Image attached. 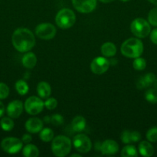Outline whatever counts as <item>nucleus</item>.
Wrapping results in <instances>:
<instances>
[{"instance_id":"13","label":"nucleus","mask_w":157,"mask_h":157,"mask_svg":"<svg viewBox=\"0 0 157 157\" xmlns=\"http://www.w3.org/2000/svg\"><path fill=\"white\" fill-rule=\"evenodd\" d=\"M119 147L118 144L112 140H106L102 143L100 151L104 155H114L118 153Z\"/></svg>"},{"instance_id":"14","label":"nucleus","mask_w":157,"mask_h":157,"mask_svg":"<svg viewBox=\"0 0 157 157\" xmlns=\"http://www.w3.org/2000/svg\"><path fill=\"white\" fill-rule=\"evenodd\" d=\"M26 130L30 133H39L43 128L42 121L37 117H32L28 120L25 124Z\"/></svg>"},{"instance_id":"17","label":"nucleus","mask_w":157,"mask_h":157,"mask_svg":"<svg viewBox=\"0 0 157 157\" xmlns=\"http://www.w3.org/2000/svg\"><path fill=\"white\" fill-rule=\"evenodd\" d=\"M51 91L52 90L50 85L46 81H41L37 85V93L40 98L46 99L50 96Z\"/></svg>"},{"instance_id":"21","label":"nucleus","mask_w":157,"mask_h":157,"mask_svg":"<svg viewBox=\"0 0 157 157\" xmlns=\"http://www.w3.org/2000/svg\"><path fill=\"white\" fill-rule=\"evenodd\" d=\"M22 155L26 157H37L39 155V151L35 145L28 144L23 147Z\"/></svg>"},{"instance_id":"41","label":"nucleus","mask_w":157,"mask_h":157,"mask_svg":"<svg viewBox=\"0 0 157 157\" xmlns=\"http://www.w3.org/2000/svg\"><path fill=\"white\" fill-rule=\"evenodd\" d=\"M153 85H154V88L157 90V78H155V81H154L153 83Z\"/></svg>"},{"instance_id":"39","label":"nucleus","mask_w":157,"mask_h":157,"mask_svg":"<svg viewBox=\"0 0 157 157\" xmlns=\"http://www.w3.org/2000/svg\"><path fill=\"white\" fill-rule=\"evenodd\" d=\"M99 1L103 3H109V2H112L114 1V0H99Z\"/></svg>"},{"instance_id":"20","label":"nucleus","mask_w":157,"mask_h":157,"mask_svg":"<svg viewBox=\"0 0 157 157\" xmlns=\"http://www.w3.org/2000/svg\"><path fill=\"white\" fill-rule=\"evenodd\" d=\"M101 53L105 57H112L116 54V47L112 42H106L102 45Z\"/></svg>"},{"instance_id":"29","label":"nucleus","mask_w":157,"mask_h":157,"mask_svg":"<svg viewBox=\"0 0 157 157\" xmlns=\"http://www.w3.org/2000/svg\"><path fill=\"white\" fill-rule=\"evenodd\" d=\"M146 139L152 143L157 142V127H152L146 133Z\"/></svg>"},{"instance_id":"16","label":"nucleus","mask_w":157,"mask_h":157,"mask_svg":"<svg viewBox=\"0 0 157 157\" xmlns=\"http://www.w3.org/2000/svg\"><path fill=\"white\" fill-rule=\"evenodd\" d=\"M22 63L25 67L32 69L36 65L37 58L35 54L28 52L27 53L23 55L22 58Z\"/></svg>"},{"instance_id":"19","label":"nucleus","mask_w":157,"mask_h":157,"mask_svg":"<svg viewBox=\"0 0 157 157\" xmlns=\"http://www.w3.org/2000/svg\"><path fill=\"white\" fill-rule=\"evenodd\" d=\"M86 119L82 116L75 117L72 121V128L75 132H82L86 128Z\"/></svg>"},{"instance_id":"37","label":"nucleus","mask_w":157,"mask_h":157,"mask_svg":"<svg viewBox=\"0 0 157 157\" xmlns=\"http://www.w3.org/2000/svg\"><path fill=\"white\" fill-rule=\"evenodd\" d=\"M4 113H5V106L4 104L0 101V117H2L3 116Z\"/></svg>"},{"instance_id":"6","label":"nucleus","mask_w":157,"mask_h":157,"mask_svg":"<svg viewBox=\"0 0 157 157\" xmlns=\"http://www.w3.org/2000/svg\"><path fill=\"white\" fill-rule=\"evenodd\" d=\"M23 143L16 137H6L1 142V147L9 154H15L22 149Z\"/></svg>"},{"instance_id":"18","label":"nucleus","mask_w":157,"mask_h":157,"mask_svg":"<svg viewBox=\"0 0 157 157\" xmlns=\"http://www.w3.org/2000/svg\"><path fill=\"white\" fill-rule=\"evenodd\" d=\"M139 152L143 156L150 157L153 155L154 149L152 144L148 141H142L139 145Z\"/></svg>"},{"instance_id":"33","label":"nucleus","mask_w":157,"mask_h":157,"mask_svg":"<svg viewBox=\"0 0 157 157\" xmlns=\"http://www.w3.org/2000/svg\"><path fill=\"white\" fill-rule=\"evenodd\" d=\"M121 140L124 144H131L132 143V140H131V131H129V130H124L121 135Z\"/></svg>"},{"instance_id":"7","label":"nucleus","mask_w":157,"mask_h":157,"mask_svg":"<svg viewBox=\"0 0 157 157\" xmlns=\"http://www.w3.org/2000/svg\"><path fill=\"white\" fill-rule=\"evenodd\" d=\"M44 106V102L39 98L32 96L26 101L24 108L29 114L36 115L42 111Z\"/></svg>"},{"instance_id":"8","label":"nucleus","mask_w":157,"mask_h":157,"mask_svg":"<svg viewBox=\"0 0 157 157\" xmlns=\"http://www.w3.org/2000/svg\"><path fill=\"white\" fill-rule=\"evenodd\" d=\"M56 29L51 23H42L35 28V35L43 40H50L55 36Z\"/></svg>"},{"instance_id":"4","label":"nucleus","mask_w":157,"mask_h":157,"mask_svg":"<svg viewBox=\"0 0 157 157\" xmlns=\"http://www.w3.org/2000/svg\"><path fill=\"white\" fill-rule=\"evenodd\" d=\"M75 15L70 9H61L55 16L56 25L62 29H68L72 27L75 22Z\"/></svg>"},{"instance_id":"22","label":"nucleus","mask_w":157,"mask_h":157,"mask_svg":"<svg viewBox=\"0 0 157 157\" xmlns=\"http://www.w3.org/2000/svg\"><path fill=\"white\" fill-rule=\"evenodd\" d=\"M121 156L123 157H137L138 151L134 146L127 145L122 150Z\"/></svg>"},{"instance_id":"42","label":"nucleus","mask_w":157,"mask_h":157,"mask_svg":"<svg viewBox=\"0 0 157 157\" xmlns=\"http://www.w3.org/2000/svg\"><path fill=\"white\" fill-rule=\"evenodd\" d=\"M75 156H76V157H81V156H80L79 154H72V155H71V157H75Z\"/></svg>"},{"instance_id":"25","label":"nucleus","mask_w":157,"mask_h":157,"mask_svg":"<svg viewBox=\"0 0 157 157\" xmlns=\"http://www.w3.org/2000/svg\"><path fill=\"white\" fill-rule=\"evenodd\" d=\"M145 99L150 104H157V90L150 88L145 93Z\"/></svg>"},{"instance_id":"36","label":"nucleus","mask_w":157,"mask_h":157,"mask_svg":"<svg viewBox=\"0 0 157 157\" xmlns=\"http://www.w3.org/2000/svg\"><path fill=\"white\" fill-rule=\"evenodd\" d=\"M22 143H24L26 144H30V142L32 141V136L29 135V133H26L22 137Z\"/></svg>"},{"instance_id":"31","label":"nucleus","mask_w":157,"mask_h":157,"mask_svg":"<svg viewBox=\"0 0 157 157\" xmlns=\"http://www.w3.org/2000/svg\"><path fill=\"white\" fill-rule=\"evenodd\" d=\"M9 94V88L5 83L0 82V100L6 99Z\"/></svg>"},{"instance_id":"23","label":"nucleus","mask_w":157,"mask_h":157,"mask_svg":"<svg viewBox=\"0 0 157 157\" xmlns=\"http://www.w3.org/2000/svg\"><path fill=\"white\" fill-rule=\"evenodd\" d=\"M39 137L43 142H50L54 138V133L52 129L44 128L39 132Z\"/></svg>"},{"instance_id":"10","label":"nucleus","mask_w":157,"mask_h":157,"mask_svg":"<svg viewBox=\"0 0 157 157\" xmlns=\"http://www.w3.org/2000/svg\"><path fill=\"white\" fill-rule=\"evenodd\" d=\"M110 63L104 57H97L92 61L90 69L95 75H103L109 69Z\"/></svg>"},{"instance_id":"26","label":"nucleus","mask_w":157,"mask_h":157,"mask_svg":"<svg viewBox=\"0 0 157 157\" xmlns=\"http://www.w3.org/2000/svg\"><path fill=\"white\" fill-rule=\"evenodd\" d=\"M14 122L11 117H3L0 121V126L4 131H10L14 128Z\"/></svg>"},{"instance_id":"12","label":"nucleus","mask_w":157,"mask_h":157,"mask_svg":"<svg viewBox=\"0 0 157 157\" xmlns=\"http://www.w3.org/2000/svg\"><path fill=\"white\" fill-rule=\"evenodd\" d=\"M23 111V104L21 101L18 100H15L9 104L7 108H6V112L9 117L18 118L20 115L22 114Z\"/></svg>"},{"instance_id":"15","label":"nucleus","mask_w":157,"mask_h":157,"mask_svg":"<svg viewBox=\"0 0 157 157\" xmlns=\"http://www.w3.org/2000/svg\"><path fill=\"white\" fill-rule=\"evenodd\" d=\"M155 75L152 73H148L143 76L140 77L136 82V87L139 90L146 88V87H150L152 84H153L154 81L155 80Z\"/></svg>"},{"instance_id":"11","label":"nucleus","mask_w":157,"mask_h":157,"mask_svg":"<svg viewBox=\"0 0 157 157\" xmlns=\"http://www.w3.org/2000/svg\"><path fill=\"white\" fill-rule=\"evenodd\" d=\"M74 8L81 13H90L95 10L96 0H72Z\"/></svg>"},{"instance_id":"28","label":"nucleus","mask_w":157,"mask_h":157,"mask_svg":"<svg viewBox=\"0 0 157 157\" xmlns=\"http://www.w3.org/2000/svg\"><path fill=\"white\" fill-rule=\"evenodd\" d=\"M148 21L152 26H157V8L151 9L148 15Z\"/></svg>"},{"instance_id":"38","label":"nucleus","mask_w":157,"mask_h":157,"mask_svg":"<svg viewBox=\"0 0 157 157\" xmlns=\"http://www.w3.org/2000/svg\"><path fill=\"white\" fill-rule=\"evenodd\" d=\"M44 121L46 123H50V117H46L44 118Z\"/></svg>"},{"instance_id":"35","label":"nucleus","mask_w":157,"mask_h":157,"mask_svg":"<svg viewBox=\"0 0 157 157\" xmlns=\"http://www.w3.org/2000/svg\"><path fill=\"white\" fill-rule=\"evenodd\" d=\"M150 40L153 44H157V29H154L150 32Z\"/></svg>"},{"instance_id":"3","label":"nucleus","mask_w":157,"mask_h":157,"mask_svg":"<svg viewBox=\"0 0 157 157\" xmlns=\"http://www.w3.org/2000/svg\"><path fill=\"white\" fill-rule=\"evenodd\" d=\"M52 142V151L55 156L64 157L67 156L72 149V141L66 136H57Z\"/></svg>"},{"instance_id":"34","label":"nucleus","mask_w":157,"mask_h":157,"mask_svg":"<svg viewBox=\"0 0 157 157\" xmlns=\"http://www.w3.org/2000/svg\"><path fill=\"white\" fill-rule=\"evenodd\" d=\"M141 139V134L138 131H131V140L132 143L138 142Z\"/></svg>"},{"instance_id":"40","label":"nucleus","mask_w":157,"mask_h":157,"mask_svg":"<svg viewBox=\"0 0 157 157\" xmlns=\"http://www.w3.org/2000/svg\"><path fill=\"white\" fill-rule=\"evenodd\" d=\"M148 1H149V2L152 3V4L155 5V6H157V0H148Z\"/></svg>"},{"instance_id":"9","label":"nucleus","mask_w":157,"mask_h":157,"mask_svg":"<svg viewBox=\"0 0 157 157\" xmlns=\"http://www.w3.org/2000/svg\"><path fill=\"white\" fill-rule=\"evenodd\" d=\"M72 143L75 150L81 153H89L92 148V142L90 139L83 133H78L74 136Z\"/></svg>"},{"instance_id":"32","label":"nucleus","mask_w":157,"mask_h":157,"mask_svg":"<svg viewBox=\"0 0 157 157\" xmlns=\"http://www.w3.org/2000/svg\"><path fill=\"white\" fill-rule=\"evenodd\" d=\"M44 105L48 110H54L55 108H56L57 105H58V101H57L56 99L53 98H50L46 100V102L44 103Z\"/></svg>"},{"instance_id":"1","label":"nucleus","mask_w":157,"mask_h":157,"mask_svg":"<svg viewBox=\"0 0 157 157\" xmlns=\"http://www.w3.org/2000/svg\"><path fill=\"white\" fill-rule=\"evenodd\" d=\"M12 42L14 48L19 52H28L33 48L35 39L33 33L26 28L17 29L12 36Z\"/></svg>"},{"instance_id":"2","label":"nucleus","mask_w":157,"mask_h":157,"mask_svg":"<svg viewBox=\"0 0 157 157\" xmlns=\"http://www.w3.org/2000/svg\"><path fill=\"white\" fill-rule=\"evenodd\" d=\"M121 52L127 58H135L140 57L143 52V42L138 38H129L122 44Z\"/></svg>"},{"instance_id":"43","label":"nucleus","mask_w":157,"mask_h":157,"mask_svg":"<svg viewBox=\"0 0 157 157\" xmlns=\"http://www.w3.org/2000/svg\"><path fill=\"white\" fill-rule=\"evenodd\" d=\"M120 1H122V2H127V1H129V0H120Z\"/></svg>"},{"instance_id":"27","label":"nucleus","mask_w":157,"mask_h":157,"mask_svg":"<svg viewBox=\"0 0 157 157\" xmlns=\"http://www.w3.org/2000/svg\"><path fill=\"white\" fill-rule=\"evenodd\" d=\"M132 66H133L134 69H135L136 71H143L146 68V61L144 58L138 57V58H135L133 61Z\"/></svg>"},{"instance_id":"24","label":"nucleus","mask_w":157,"mask_h":157,"mask_svg":"<svg viewBox=\"0 0 157 157\" xmlns=\"http://www.w3.org/2000/svg\"><path fill=\"white\" fill-rule=\"evenodd\" d=\"M29 85L23 80H18L15 83V90L18 92V94L22 95V96L26 95L28 93V91H29Z\"/></svg>"},{"instance_id":"30","label":"nucleus","mask_w":157,"mask_h":157,"mask_svg":"<svg viewBox=\"0 0 157 157\" xmlns=\"http://www.w3.org/2000/svg\"><path fill=\"white\" fill-rule=\"evenodd\" d=\"M50 123L52 125L56 126V127L61 126L64 123V118L61 114L55 113V114H53L50 117Z\"/></svg>"},{"instance_id":"5","label":"nucleus","mask_w":157,"mask_h":157,"mask_svg":"<svg viewBox=\"0 0 157 157\" xmlns=\"http://www.w3.org/2000/svg\"><path fill=\"white\" fill-rule=\"evenodd\" d=\"M130 29L132 34L139 38H146L151 32V27L149 21L142 18L134 19L131 23Z\"/></svg>"}]
</instances>
